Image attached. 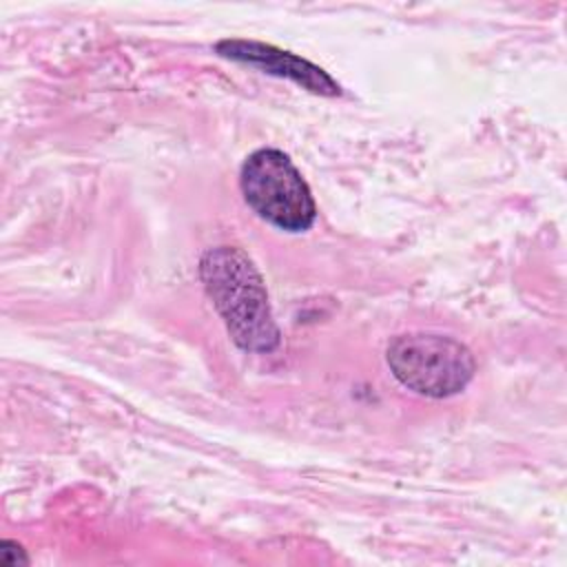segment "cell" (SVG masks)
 <instances>
[{"mask_svg":"<svg viewBox=\"0 0 567 567\" xmlns=\"http://www.w3.org/2000/svg\"><path fill=\"white\" fill-rule=\"evenodd\" d=\"M199 275L233 341L246 352H270L279 346L264 279L248 255L235 246L204 252Z\"/></svg>","mask_w":567,"mask_h":567,"instance_id":"obj_1","label":"cell"},{"mask_svg":"<svg viewBox=\"0 0 567 567\" xmlns=\"http://www.w3.org/2000/svg\"><path fill=\"white\" fill-rule=\"evenodd\" d=\"M217 53H221L224 58L244 62V64L259 66L272 75L288 78L312 93H321V95H339L341 93L339 84L323 69H319L317 64H312L295 53L281 51L272 44L252 42V40H221L217 44Z\"/></svg>","mask_w":567,"mask_h":567,"instance_id":"obj_4","label":"cell"},{"mask_svg":"<svg viewBox=\"0 0 567 567\" xmlns=\"http://www.w3.org/2000/svg\"><path fill=\"white\" fill-rule=\"evenodd\" d=\"M239 186L246 204L281 230H308L317 217L306 179L290 157L277 148L250 153L241 166Z\"/></svg>","mask_w":567,"mask_h":567,"instance_id":"obj_2","label":"cell"},{"mask_svg":"<svg viewBox=\"0 0 567 567\" xmlns=\"http://www.w3.org/2000/svg\"><path fill=\"white\" fill-rule=\"evenodd\" d=\"M0 560L7 567H16L18 563H27V556H24V549L18 543L2 540V545H0Z\"/></svg>","mask_w":567,"mask_h":567,"instance_id":"obj_5","label":"cell"},{"mask_svg":"<svg viewBox=\"0 0 567 567\" xmlns=\"http://www.w3.org/2000/svg\"><path fill=\"white\" fill-rule=\"evenodd\" d=\"M385 357L392 374L408 390L432 399L461 392L476 370L467 346L434 332L399 334L388 343Z\"/></svg>","mask_w":567,"mask_h":567,"instance_id":"obj_3","label":"cell"}]
</instances>
